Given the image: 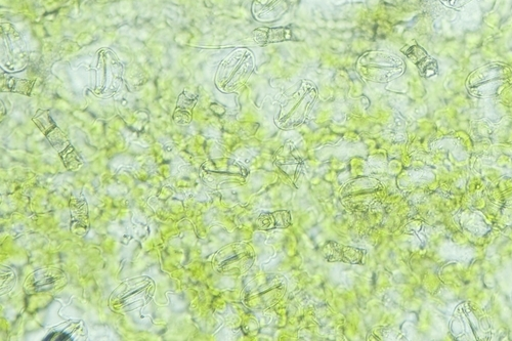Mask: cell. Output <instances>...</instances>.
I'll list each match as a JSON object with an SVG mask.
<instances>
[{"instance_id": "1", "label": "cell", "mask_w": 512, "mask_h": 341, "mask_svg": "<svg viewBox=\"0 0 512 341\" xmlns=\"http://www.w3.org/2000/svg\"><path fill=\"white\" fill-rule=\"evenodd\" d=\"M512 84V69L502 64L481 67L469 76L467 89L478 97H490L504 91Z\"/></svg>"}, {"instance_id": "2", "label": "cell", "mask_w": 512, "mask_h": 341, "mask_svg": "<svg viewBox=\"0 0 512 341\" xmlns=\"http://www.w3.org/2000/svg\"><path fill=\"white\" fill-rule=\"evenodd\" d=\"M441 4L451 10H462L468 4H471L473 0H440Z\"/></svg>"}]
</instances>
